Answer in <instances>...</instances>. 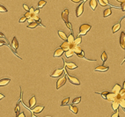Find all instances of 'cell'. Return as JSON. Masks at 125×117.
Instances as JSON below:
<instances>
[{
    "label": "cell",
    "mask_w": 125,
    "mask_h": 117,
    "mask_svg": "<svg viewBox=\"0 0 125 117\" xmlns=\"http://www.w3.org/2000/svg\"><path fill=\"white\" fill-rule=\"evenodd\" d=\"M99 93L101 95V97L105 100H107L108 101H113L115 100L116 95H115L114 93H109V92H102V93Z\"/></svg>",
    "instance_id": "6da1fadb"
},
{
    "label": "cell",
    "mask_w": 125,
    "mask_h": 117,
    "mask_svg": "<svg viewBox=\"0 0 125 117\" xmlns=\"http://www.w3.org/2000/svg\"><path fill=\"white\" fill-rule=\"evenodd\" d=\"M91 25L89 24H82L79 27V35H85L91 29Z\"/></svg>",
    "instance_id": "7a4b0ae2"
},
{
    "label": "cell",
    "mask_w": 125,
    "mask_h": 117,
    "mask_svg": "<svg viewBox=\"0 0 125 117\" xmlns=\"http://www.w3.org/2000/svg\"><path fill=\"white\" fill-rule=\"evenodd\" d=\"M75 46V43L74 42H69L68 40H64V42L61 44V48L64 49V51H67L69 49H73V47Z\"/></svg>",
    "instance_id": "3957f363"
},
{
    "label": "cell",
    "mask_w": 125,
    "mask_h": 117,
    "mask_svg": "<svg viewBox=\"0 0 125 117\" xmlns=\"http://www.w3.org/2000/svg\"><path fill=\"white\" fill-rule=\"evenodd\" d=\"M66 81H67V75L65 73V75H64L61 78H59L57 80V82H56V89L59 90L61 87L64 86V85H65V83H66Z\"/></svg>",
    "instance_id": "277c9868"
},
{
    "label": "cell",
    "mask_w": 125,
    "mask_h": 117,
    "mask_svg": "<svg viewBox=\"0 0 125 117\" xmlns=\"http://www.w3.org/2000/svg\"><path fill=\"white\" fill-rule=\"evenodd\" d=\"M120 98H121L120 94H117L115 100L112 101V108H113L114 111H116L119 108V107H120V105H119V99Z\"/></svg>",
    "instance_id": "5b68a950"
},
{
    "label": "cell",
    "mask_w": 125,
    "mask_h": 117,
    "mask_svg": "<svg viewBox=\"0 0 125 117\" xmlns=\"http://www.w3.org/2000/svg\"><path fill=\"white\" fill-rule=\"evenodd\" d=\"M64 67H63V68H60V69H56V70H55L53 72H52V74L50 75L51 77H60L62 74L64 72Z\"/></svg>",
    "instance_id": "8992f818"
},
{
    "label": "cell",
    "mask_w": 125,
    "mask_h": 117,
    "mask_svg": "<svg viewBox=\"0 0 125 117\" xmlns=\"http://www.w3.org/2000/svg\"><path fill=\"white\" fill-rule=\"evenodd\" d=\"M84 4H85V1L84 2H82V3L76 8V16L78 17V18L81 16L82 14H83V12H84Z\"/></svg>",
    "instance_id": "52a82bcc"
},
{
    "label": "cell",
    "mask_w": 125,
    "mask_h": 117,
    "mask_svg": "<svg viewBox=\"0 0 125 117\" xmlns=\"http://www.w3.org/2000/svg\"><path fill=\"white\" fill-rule=\"evenodd\" d=\"M65 73H66V75H67L68 79L70 80V82H71V84L76 85H80V81H79V79H78V78H77L76 77H73V76L69 75L67 72H65Z\"/></svg>",
    "instance_id": "ba28073f"
},
{
    "label": "cell",
    "mask_w": 125,
    "mask_h": 117,
    "mask_svg": "<svg viewBox=\"0 0 125 117\" xmlns=\"http://www.w3.org/2000/svg\"><path fill=\"white\" fill-rule=\"evenodd\" d=\"M63 62H64V65L66 66V68H67L68 70H74V69L78 68V65L75 64L74 63H72V62H65L64 59H63Z\"/></svg>",
    "instance_id": "9c48e42d"
},
{
    "label": "cell",
    "mask_w": 125,
    "mask_h": 117,
    "mask_svg": "<svg viewBox=\"0 0 125 117\" xmlns=\"http://www.w3.org/2000/svg\"><path fill=\"white\" fill-rule=\"evenodd\" d=\"M62 19L64 21V23L69 22V10H68L67 8L64 9V12H62Z\"/></svg>",
    "instance_id": "30bf717a"
},
{
    "label": "cell",
    "mask_w": 125,
    "mask_h": 117,
    "mask_svg": "<svg viewBox=\"0 0 125 117\" xmlns=\"http://www.w3.org/2000/svg\"><path fill=\"white\" fill-rule=\"evenodd\" d=\"M27 20L28 21V23H31V22H34V21H40V18H39L38 15H36V14H34L33 12Z\"/></svg>",
    "instance_id": "8fae6325"
},
{
    "label": "cell",
    "mask_w": 125,
    "mask_h": 117,
    "mask_svg": "<svg viewBox=\"0 0 125 117\" xmlns=\"http://www.w3.org/2000/svg\"><path fill=\"white\" fill-rule=\"evenodd\" d=\"M108 69H109V67L105 66L104 64H102V65H98V66L96 67V68L94 69V71H101V72H105V71H108Z\"/></svg>",
    "instance_id": "7c38bea8"
},
{
    "label": "cell",
    "mask_w": 125,
    "mask_h": 117,
    "mask_svg": "<svg viewBox=\"0 0 125 117\" xmlns=\"http://www.w3.org/2000/svg\"><path fill=\"white\" fill-rule=\"evenodd\" d=\"M44 109V106H36V107H34L31 111L33 112V114H39V113H41V111Z\"/></svg>",
    "instance_id": "4fadbf2b"
},
{
    "label": "cell",
    "mask_w": 125,
    "mask_h": 117,
    "mask_svg": "<svg viewBox=\"0 0 125 117\" xmlns=\"http://www.w3.org/2000/svg\"><path fill=\"white\" fill-rule=\"evenodd\" d=\"M120 45L122 47V49L125 50V33L122 32L121 35H120Z\"/></svg>",
    "instance_id": "5bb4252c"
},
{
    "label": "cell",
    "mask_w": 125,
    "mask_h": 117,
    "mask_svg": "<svg viewBox=\"0 0 125 117\" xmlns=\"http://www.w3.org/2000/svg\"><path fill=\"white\" fill-rule=\"evenodd\" d=\"M38 26H42V24L40 22V21H34V22H31V23H29L28 25H27V27H28V28H35V27H37ZM43 27V26H42Z\"/></svg>",
    "instance_id": "9a60e30c"
},
{
    "label": "cell",
    "mask_w": 125,
    "mask_h": 117,
    "mask_svg": "<svg viewBox=\"0 0 125 117\" xmlns=\"http://www.w3.org/2000/svg\"><path fill=\"white\" fill-rule=\"evenodd\" d=\"M122 90V86L119 85V84H116L115 85V86L113 88V90H112V93H114L115 95H117V94L120 93V91Z\"/></svg>",
    "instance_id": "2e32d148"
},
{
    "label": "cell",
    "mask_w": 125,
    "mask_h": 117,
    "mask_svg": "<svg viewBox=\"0 0 125 117\" xmlns=\"http://www.w3.org/2000/svg\"><path fill=\"white\" fill-rule=\"evenodd\" d=\"M12 47L13 48L14 50H17L18 48H19V41H18L16 36H14L12 40Z\"/></svg>",
    "instance_id": "e0dca14e"
},
{
    "label": "cell",
    "mask_w": 125,
    "mask_h": 117,
    "mask_svg": "<svg viewBox=\"0 0 125 117\" xmlns=\"http://www.w3.org/2000/svg\"><path fill=\"white\" fill-rule=\"evenodd\" d=\"M63 54H64V49H63V48H57V49L55 51L53 56H54V57H60V56H63Z\"/></svg>",
    "instance_id": "ac0fdd59"
},
{
    "label": "cell",
    "mask_w": 125,
    "mask_h": 117,
    "mask_svg": "<svg viewBox=\"0 0 125 117\" xmlns=\"http://www.w3.org/2000/svg\"><path fill=\"white\" fill-rule=\"evenodd\" d=\"M28 103H29V108L32 109V108L34 107L35 103H36V98H35L34 95H33V96L31 97V99L29 100V102H28Z\"/></svg>",
    "instance_id": "d6986e66"
},
{
    "label": "cell",
    "mask_w": 125,
    "mask_h": 117,
    "mask_svg": "<svg viewBox=\"0 0 125 117\" xmlns=\"http://www.w3.org/2000/svg\"><path fill=\"white\" fill-rule=\"evenodd\" d=\"M121 28V22L119 21V22H117V23H115L114 26H113V27H112V33H115L117 31H119V29Z\"/></svg>",
    "instance_id": "ffe728a7"
},
{
    "label": "cell",
    "mask_w": 125,
    "mask_h": 117,
    "mask_svg": "<svg viewBox=\"0 0 125 117\" xmlns=\"http://www.w3.org/2000/svg\"><path fill=\"white\" fill-rule=\"evenodd\" d=\"M89 5L91 7V9L93 11H95L96 7L98 5V3H97V0H90L89 1Z\"/></svg>",
    "instance_id": "44dd1931"
},
{
    "label": "cell",
    "mask_w": 125,
    "mask_h": 117,
    "mask_svg": "<svg viewBox=\"0 0 125 117\" xmlns=\"http://www.w3.org/2000/svg\"><path fill=\"white\" fill-rule=\"evenodd\" d=\"M73 51H74L75 54H79V53H84V51L83 49L81 48V47H79V45H76L75 44V46L73 47Z\"/></svg>",
    "instance_id": "7402d4cb"
},
{
    "label": "cell",
    "mask_w": 125,
    "mask_h": 117,
    "mask_svg": "<svg viewBox=\"0 0 125 117\" xmlns=\"http://www.w3.org/2000/svg\"><path fill=\"white\" fill-rule=\"evenodd\" d=\"M11 82L10 78H3L0 80V86H4V85H7L8 84Z\"/></svg>",
    "instance_id": "603a6c76"
},
{
    "label": "cell",
    "mask_w": 125,
    "mask_h": 117,
    "mask_svg": "<svg viewBox=\"0 0 125 117\" xmlns=\"http://www.w3.org/2000/svg\"><path fill=\"white\" fill-rule=\"evenodd\" d=\"M58 35H59V37L61 38L62 40H67V35H66V33H64V31H62V30H59L58 31Z\"/></svg>",
    "instance_id": "cb8c5ba5"
},
{
    "label": "cell",
    "mask_w": 125,
    "mask_h": 117,
    "mask_svg": "<svg viewBox=\"0 0 125 117\" xmlns=\"http://www.w3.org/2000/svg\"><path fill=\"white\" fill-rule=\"evenodd\" d=\"M111 14H112V8H108V9L103 11V17L104 18H107V17L110 16Z\"/></svg>",
    "instance_id": "d4e9b609"
},
{
    "label": "cell",
    "mask_w": 125,
    "mask_h": 117,
    "mask_svg": "<svg viewBox=\"0 0 125 117\" xmlns=\"http://www.w3.org/2000/svg\"><path fill=\"white\" fill-rule=\"evenodd\" d=\"M119 105H120V107H122L125 112V99H123V98H122V97L120 98V99H119Z\"/></svg>",
    "instance_id": "484cf974"
},
{
    "label": "cell",
    "mask_w": 125,
    "mask_h": 117,
    "mask_svg": "<svg viewBox=\"0 0 125 117\" xmlns=\"http://www.w3.org/2000/svg\"><path fill=\"white\" fill-rule=\"evenodd\" d=\"M70 106V109L73 114H78V108L75 105H69Z\"/></svg>",
    "instance_id": "4316f807"
},
{
    "label": "cell",
    "mask_w": 125,
    "mask_h": 117,
    "mask_svg": "<svg viewBox=\"0 0 125 117\" xmlns=\"http://www.w3.org/2000/svg\"><path fill=\"white\" fill-rule=\"evenodd\" d=\"M64 54H65V56H66V57L67 58H70V57H71L73 55H74V51L71 49H69L67 50V51H64Z\"/></svg>",
    "instance_id": "83f0119b"
},
{
    "label": "cell",
    "mask_w": 125,
    "mask_h": 117,
    "mask_svg": "<svg viewBox=\"0 0 125 117\" xmlns=\"http://www.w3.org/2000/svg\"><path fill=\"white\" fill-rule=\"evenodd\" d=\"M69 102H70V97L65 98V99L63 100V101H62L61 106L62 107H64V106H69Z\"/></svg>",
    "instance_id": "f1b7e54d"
},
{
    "label": "cell",
    "mask_w": 125,
    "mask_h": 117,
    "mask_svg": "<svg viewBox=\"0 0 125 117\" xmlns=\"http://www.w3.org/2000/svg\"><path fill=\"white\" fill-rule=\"evenodd\" d=\"M98 2L101 6H106V5H108V4H109L108 0H98Z\"/></svg>",
    "instance_id": "f546056e"
},
{
    "label": "cell",
    "mask_w": 125,
    "mask_h": 117,
    "mask_svg": "<svg viewBox=\"0 0 125 117\" xmlns=\"http://www.w3.org/2000/svg\"><path fill=\"white\" fill-rule=\"evenodd\" d=\"M47 4V2L45 0H40L38 2V8H42V7L45 6V4Z\"/></svg>",
    "instance_id": "4dcf8cb0"
},
{
    "label": "cell",
    "mask_w": 125,
    "mask_h": 117,
    "mask_svg": "<svg viewBox=\"0 0 125 117\" xmlns=\"http://www.w3.org/2000/svg\"><path fill=\"white\" fill-rule=\"evenodd\" d=\"M101 60L103 62V64H105V62L108 60V55H107V53L105 51H103L101 54Z\"/></svg>",
    "instance_id": "1f68e13d"
},
{
    "label": "cell",
    "mask_w": 125,
    "mask_h": 117,
    "mask_svg": "<svg viewBox=\"0 0 125 117\" xmlns=\"http://www.w3.org/2000/svg\"><path fill=\"white\" fill-rule=\"evenodd\" d=\"M80 101H81V97H80V96H78L77 98L73 99V100H72V104H73V105H76V104L80 103Z\"/></svg>",
    "instance_id": "d6a6232c"
},
{
    "label": "cell",
    "mask_w": 125,
    "mask_h": 117,
    "mask_svg": "<svg viewBox=\"0 0 125 117\" xmlns=\"http://www.w3.org/2000/svg\"><path fill=\"white\" fill-rule=\"evenodd\" d=\"M82 42V38L80 36H78L77 38H75L74 40V43L76 44V45H79V44Z\"/></svg>",
    "instance_id": "836d02e7"
},
{
    "label": "cell",
    "mask_w": 125,
    "mask_h": 117,
    "mask_svg": "<svg viewBox=\"0 0 125 117\" xmlns=\"http://www.w3.org/2000/svg\"><path fill=\"white\" fill-rule=\"evenodd\" d=\"M74 40H75V37L73 36V33H71V34L67 37V40L69 42H74Z\"/></svg>",
    "instance_id": "e575fe53"
},
{
    "label": "cell",
    "mask_w": 125,
    "mask_h": 117,
    "mask_svg": "<svg viewBox=\"0 0 125 117\" xmlns=\"http://www.w3.org/2000/svg\"><path fill=\"white\" fill-rule=\"evenodd\" d=\"M8 10L4 6H3L2 4H0V12H7Z\"/></svg>",
    "instance_id": "d590c367"
},
{
    "label": "cell",
    "mask_w": 125,
    "mask_h": 117,
    "mask_svg": "<svg viewBox=\"0 0 125 117\" xmlns=\"http://www.w3.org/2000/svg\"><path fill=\"white\" fill-rule=\"evenodd\" d=\"M120 96H121V97L122 98H123V99H125V89H123V88H122V90L120 91Z\"/></svg>",
    "instance_id": "8d00e7d4"
},
{
    "label": "cell",
    "mask_w": 125,
    "mask_h": 117,
    "mask_svg": "<svg viewBox=\"0 0 125 117\" xmlns=\"http://www.w3.org/2000/svg\"><path fill=\"white\" fill-rule=\"evenodd\" d=\"M27 20V18L26 16H25V15H24L23 17H21L20 19L19 22H20V23H24V22H25V21H26Z\"/></svg>",
    "instance_id": "74e56055"
},
{
    "label": "cell",
    "mask_w": 125,
    "mask_h": 117,
    "mask_svg": "<svg viewBox=\"0 0 125 117\" xmlns=\"http://www.w3.org/2000/svg\"><path fill=\"white\" fill-rule=\"evenodd\" d=\"M20 103L18 102V104H17V106H16V107H15V113H16V115H18L19 114V112H20Z\"/></svg>",
    "instance_id": "f35d334b"
},
{
    "label": "cell",
    "mask_w": 125,
    "mask_h": 117,
    "mask_svg": "<svg viewBox=\"0 0 125 117\" xmlns=\"http://www.w3.org/2000/svg\"><path fill=\"white\" fill-rule=\"evenodd\" d=\"M65 25H66V27H67L71 31V33H72V27H71V24L70 23V22H67V23H65Z\"/></svg>",
    "instance_id": "ab89813d"
},
{
    "label": "cell",
    "mask_w": 125,
    "mask_h": 117,
    "mask_svg": "<svg viewBox=\"0 0 125 117\" xmlns=\"http://www.w3.org/2000/svg\"><path fill=\"white\" fill-rule=\"evenodd\" d=\"M121 9H122V12H125V2H122L121 4Z\"/></svg>",
    "instance_id": "60d3db41"
},
{
    "label": "cell",
    "mask_w": 125,
    "mask_h": 117,
    "mask_svg": "<svg viewBox=\"0 0 125 117\" xmlns=\"http://www.w3.org/2000/svg\"><path fill=\"white\" fill-rule=\"evenodd\" d=\"M119 116V113H118V111L116 110L115 111V113L114 114H112V117H118Z\"/></svg>",
    "instance_id": "b9f144b4"
},
{
    "label": "cell",
    "mask_w": 125,
    "mask_h": 117,
    "mask_svg": "<svg viewBox=\"0 0 125 117\" xmlns=\"http://www.w3.org/2000/svg\"><path fill=\"white\" fill-rule=\"evenodd\" d=\"M23 8L27 11H27H29V7H28V5H27V4H23Z\"/></svg>",
    "instance_id": "7bdbcfd3"
},
{
    "label": "cell",
    "mask_w": 125,
    "mask_h": 117,
    "mask_svg": "<svg viewBox=\"0 0 125 117\" xmlns=\"http://www.w3.org/2000/svg\"><path fill=\"white\" fill-rule=\"evenodd\" d=\"M5 44H6V41L0 40V47H1V46H4V45H5Z\"/></svg>",
    "instance_id": "ee69618b"
},
{
    "label": "cell",
    "mask_w": 125,
    "mask_h": 117,
    "mask_svg": "<svg viewBox=\"0 0 125 117\" xmlns=\"http://www.w3.org/2000/svg\"><path fill=\"white\" fill-rule=\"evenodd\" d=\"M25 117L26 115H25V114L24 113H19V114L17 115V117Z\"/></svg>",
    "instance_id": "f6af8a7d"
},
{
    "label": "cell",
    "mask_w": 125,
    "mask_h": 117,
    "mask_svg": "<svg viewBox=\"0 0 125 117\" xmlns=\"http://www.w3.org/2000/svg\"><path fill=\"white\" fill-rule=\"evenodd\" d=\"M39 12H40L39 9H37V10H34V13L36 14V15H38V14H39Z\"/></svg>",
    "instance_id": "bcb514c9"
},
{
    "label": "cell",
    "mask_w": 125,
    "mask_h": 117,
    "mask_svg": "<svg viewBox=\"0 0 125 117\" xmlns=\"http://www.w3.org/2000/svg\"><path fill=\"white\" fill-rule=\"evenodd\" d=\"M0 38H5V35L3 33H1V32H0Z\"/></svg>",
    "instance_id": "7dc6e473"
},
{
    "label": "cell",
    "mask_w": 125,
    "mask_h": 117,
    "mask_svg": "<svg viewBox=\"0 0 125 117\" xmlns=\"http://www.w3.org/2000/svg\"><path fill=\"white\" fill-rule=\"evenodd\" d=\"M72 2H74V3H79V2H81L82 0H71Z\"/></svg>",
    "instance_id": "c3c4849f"
},
{
    "label": "cell",
    "mask_w": 125,
    "mask_h": 117,
    "mask_svg": "<svg viewBox=\"0 0 125 117\" xmlns=\"http://www.w3.org/2000/svg\"><path fill=\"white\" fill-rule=\"evenodd\" d=\"M29 12H34V7H31V8H29Z\"/></svg>",
    "instance_id": "681fc988"
},
{
    "label": "cell",
    "mask_w": 125,
    "mask_h": 117,
    "mask_svg": "<svg viewBox=\"0 0 125 117\" xmlns=\"http://www.w3.org/2000/svg\"><path fill=\"white\" fill-rule=\"evenodd\" d=\"M4 95L3 93H0V100H2V99H4Z\"/></svg>",
    "instance_id": "f907efd6"
},
{
    "label": "cell",
    "mask_w": 125,
    "mask_h": 117,
    "mask_svg": "<svg viewBox=\"0 0 125 117\" xmlns=\"http://www.w3.org/2000/svg\"><path fill=\"white\" fill-rule=\"evenodd\" d=\"M116 1H118L120 3H122V2H125V0H116Z\"/></svg>",
    "instance_id": "816d5d0a"
},
{
    "label": "cell",
    "mask_w": 125,
    "mask_h": 117,
    "mask_svg": "<svg viewBox=\"0 0 125 117\" xmlns=\"http://www.w3.org/2000/svg\"><path fill=\"white\" fill-rule=\"evenodd\" d=\"M122 88H123V89H125V81L123 82V85H122Z\"/></svg>",
    "instance_id": "f5cc1de1"
}]
</instances>
